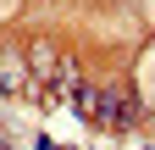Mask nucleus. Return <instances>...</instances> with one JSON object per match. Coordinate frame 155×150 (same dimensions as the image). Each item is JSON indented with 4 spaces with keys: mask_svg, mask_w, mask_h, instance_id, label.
Masks as SVG:
<instances>
[{
    "mask_svg": "<svg viewBox=\"0 0 155 150\" xmlns=\"http://www.w3.org/2000/svg\"><path fill=\"white\" fill-rule=\"evenodd\" d=\"M0 78L17 89V84H22V61H17V56H0Z\"/></svg>",
    "mask_w": 155,
    "mask_h": 150,
    "instance_id": "1",
    "label": "nucleus"
},
{
    "mask_svg": "<svg viewBox=\"0 0 155 150\" xmlns=\"http://www.w3.org/2000/svg\"><path fill=\"white\" fill-rule=\"evenodd\" d=\"M139 84H144V95H150V100H155V50H150V56H144V67H139Z\"/></svg>",
    "mask_w": 155,
    "mask_h": 150,
    "instance_id": "2",
    "label": "nucleus"
},
{
    "mask_svg": "<svg viewBox=\"0 0 155 150\" xmlns=\"http://www.w3.org/2000/svg\"><path fill=\"white\" fill-rule=\"evenodd\" d=\"M11 6H17V0H0V17H6V11H11Z\"/></svg>",
    "mask_w": 155,
    "mask_h": 150,
    "instance_id": "3",
    "label": "nucleus"
}]
</instances>
